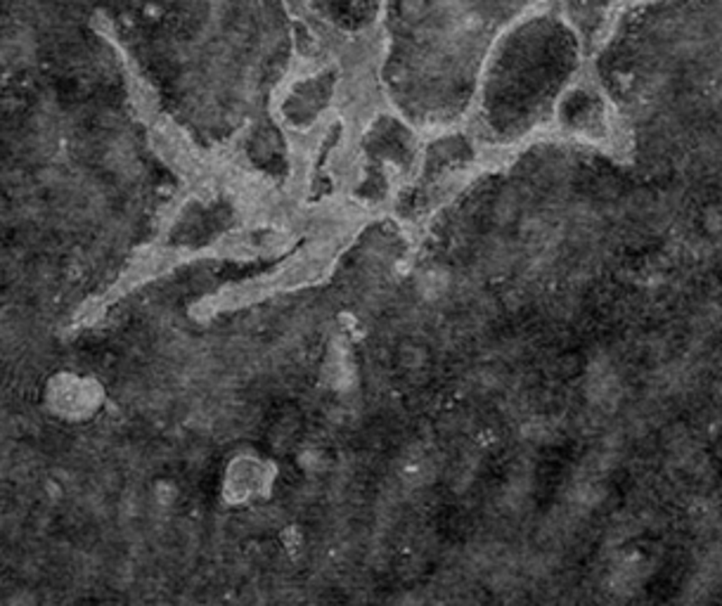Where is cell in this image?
Wrapping results in <instances>:
<instances>
[{"label":"cell","instance_id":"1","mask_svg":"<svg viewBox=\"0 0 722 606\" xmlns=\"http://www.w3.org/2000/svg\"><path fill=\"white\" fill-rule=\"evenodd\" d=\"M268 483H271V476H268V467L264 462L256 460V457H239L227 469L226 495L233 502H242V500H249L252 495L268 488Z\"/></svg>","mask_w":722,"mask_h":606},{"label":"cell","instance_id":"2","mask_svg":"<svg viewBox=\"0 0 722 606\" xmlns=\"http://www.w3.org/2000/svg\"><path fill=\"white\" fill-rule=\"evenodd\" d=\"M401 14L405 19H420L424 14V7L427 3L424 0H401Z\"/></svg>","mask_w":722,"mask_h":606}]
</instances>
